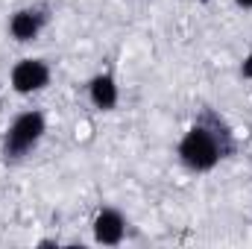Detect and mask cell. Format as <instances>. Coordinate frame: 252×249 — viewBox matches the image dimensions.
<instances>
[{
    "label": "cell",
    "instance_id": "1",
    "mask_svg": "<svg viewBox=\"0 0 252 249\" xmlns=\"http://www.w3.org/2000/svg\"><path fill=\"white\" fill-rule=\"evenodd\" d=\"M229 153V141L223 135H217L214 126L196 124L193 129L185 132L182 144H179V158L190 170H211L223 156Z\"/></svg>",
    "mask_w": 252,
    "mask_h": 249
},
{
    "label": "cell",
    "instance_id": "2",
    "mask_svg": "<svg viewBox=\"0 0 252 249\" xmlns=\"http://www.w3.org/2000/svg\"><path fill=\"white\" fill-rule=\"evenodd\" d=\"M44 132H47V124H44L41 112H24V115H18L15 124L9 126L6 138H3V156H6V161L24 158L41 141Z\"/></svg>",
    "mask_w": 252,
    "mask_h": 249
},
{
    "label": "cell",
    "instance_id": "3",
    "mask_svg": "<svg viewBox=\"0 0 252 249\" xmlns=\"http://www.w3.org/2000/svg\"><path fill=\"white\" fill-rule=\"evenodd\" d=\"M47 82H50V67L44 59H21L12 67V88L18 94L41 91Z\"/></svg>",
    "mask_w": 252,
    "mask_h": 249
},
{
    "label": "cell",
    "instance_id": "4",
    "mask_svg": "<svg viewBox=\"0 0 252 249\" xmlns=\"http://www.w3.org/2000/svg\"><path fill=\"white\" fill-rule=\"evenodd\" d=\"M126 235V220L121 211L115 208H103L94 217V241L103 247H118Z\"/></svg>",
    "mask_w": 252,
    "mask_h": 249
},
{
    "label": "cell",
    "instance_id": "5",
    "mask_svg": "<svg viewBox=\"0 0 252 249\" xmlns=\"http://www.w3.org/2000/svg\"><path fill=\"white\" fill-rule=\"evenodd\" d=\"M44 24H47L44 9H18L9 21V32L18 41H35L38 32L44 30Z\"/></svg>",
    "mask_w": 252,
    "mask_h": 249
},
{
    "label": "cell",
    "instance_id": "6",
    "mask_svg": "<svg viewBox=\"0 0 252 249\" xmlns=\"http://www.w3.org/2000/svg\"><path fill=\"white\" fill-rule=\"evenodd\" d=\"M88 94H91V103L97 109H103V112H109V109L118 106V85H115V79L109 73L94 76L91 85H88Z\"/></svg>",
    "mask_w": 252,
    "mask_h": 249
},
{
    "label": "cell",
    "instance_id": "7",
    "mask_svg": "<svg viewBox=\"0 0 252 249\" xmlns=\"http://www.w3.org/2000/svg\"><path fill=\"white\" fill-rule=\"evenodd\" d=\"M241 76H247V79H252V50H250V56L244 59V64H241Z\"/></svg>",
    "mask_w": 252,
    "mask_h": 249
},
{
    "label": "cell",
    "instance_id": "8",
    "mask_svg": "<svg viewBox=\"0 0 252 249\" xmlns=\"http://www.w3.org/2000/svg\"><path fill=\"white\" fill-rule=\"evenodd\" d=\"M238 6H244V9H252V0H235Z\"/></svg>",
    "mask_w": 252,
    "mask_h": 249
}]
</instances>
